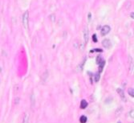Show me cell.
Returning <instances> with one entry per match:
<instances>
[{
	"label": "cell",
	"mask_w": 134,
	"mask_h": 123,
	"mask_svg": "<svg viewBox=\"0 0 134 123\" xmlns=\"http://www.w3.org/2000/svg\"><path fill=\"white\" fill-rule=\"evenodd\" d=\"M117 123H121V122H117Z\"/></svg>",
	"instance_id": "17"
},
{
	"label": "cell",
	"mask_w": 134,
	"mask_h": 123,
	"mask_svg": "<svg viewBox=\"0 0 134 123\" xmlns=\"http://www.w3.org/2000/svg\"><path fill=\"white\" fill-rule=\"evenodd\" d=\"M84 40L87 43V40H88V31H87V29H85L84 31Z\"/></svg>",
	"instance_id": "9"
},
{
	"label": "cell",
	"mask_w": 134,
	"mask_h": 123,
	"mask_svg": "<svg viewBox=\"0 0 134 123\" xmlns=\"http://www.w3.org/2000/svg\"><path fill=\"white\" fill-rule=\"evenodd\" d=\"M102 45L105 48H108H108H110L112 43H111V41L108 39H104V40L102 41Z\"/></svg>",
	"instance_id": "3"
},
{
	"label": "cell",
	"mask_w": 134,
	"mask_h": 123,
	"mask_svg": "<svg viewBox=\"0 0 134 123\" xmlns=\"http://www.w3.org/2000/svg\"><path fill=\"white\" fill-rule=\"evenodd\" d=\"M105 60H103L102 62H101L100 64H99V68H100V70H99V72H102L103 70V68H104V66H105Z\"/></svg>",
	"instance_id": "10"
},
{
	"label": "cell",
	"mask_w": 134,
	"mask_h": 123,
	"mask_svg": "<svg viewBox=\"0 0 134 123\" xmlns=\"http://www.w3.org/2000/svg\"><path fill=\"white\" fill-rule=\"evenodd\" d=\"M133 15H134L133 12H132V13H131V18H134V17H133Z\"/></svg>",
	"instance_id": "16"
},
{
	"label": "cell",
	"mask_w": 134,
	"mask_h": 123,
	"mask_svg": "<svg viewBox=\"0 0 134 123\" xmlns=\"http://www.w3.org/2000/svg\"><path fill=\"white\" fill-rule=\"evenodd\" d=\"M100 73H96V74H95V81L96 82H98L99 80H100Z\"/></svg>",
	"instance_id": "12"
},
{
	"label": "cell",
	"mask_w": 134,
	"mask_h": 123,
	"mask_svg": "<svg viewBox=\"0 0 134 123\" xmlns=\"http://www.w3.org/2000/svg\"><path fill=\"white\" fill-rule=\"evenodd\" d=\"M92 40H93L95 43L97 42V39H96V35H93V36H92Z\"/></svg>",
	"instance_id": "13"
},
{
	"label": "cell",
	"mask_w": 134,
	"mask_h": 123,
	"mask_svg": "<svg viewBox=\"0 0 134 123\" xmlns=\"http://www.w3.org/2000/svg\"><path fill=\"white\" fill-rule=\"evenodd\" d=\"M128 93L129 94V96H131L132 97H134V89L133 88H129L128 89Z\"/></svg>",
	"instance_id": "8"
},
{
	"label": "cell",
	"mask_w": 134,
	"mask_h": 123,
	"mask_svg": "<svg viewBox=\"0 0 134 123\" xmlns=\"http://www.w3.org/2000/svg\"><path fill=\"white\" fill-rule=\"evenodd\" d=\"M87 102L85 101V100H82L81 102H80V108L82 109V110H84V109H86L87 107Z\"/></svg>",
	"instance_id": "6"
},
{
	"label": "cell",
	"mask_w": 134,
	"mask_h": 123,
	"mask_svg": "<svg viewBox=\"0 0 134 123\" xmlns=\"http://www.w3.org/2000/svg\"><path fill=\"white\" fill-rule=\"evenodd\" d=\"M133 112H134V110H132L130 111V113H129V116H130V117H132V119H133V118H134V116H133Z\"/></svg>",
	"instance_id": "14"
},
{
	"label": "cell",
	"mask_w": 134,
	"mask_h": 123,
	"mask_svg": "<svg viewBox=\"0 0 134 123\" xmlns=\"http://www.w3.org/2000/svg\"><path fill=\"white\" fill-rule=\"evenodd\" d=\"M29 119H30L29 113H25V114L23 116V122L22 123H29Z\"/></svg>",
	"instance_id": "5"
},
{
	"label": "cell",
	"mask_w": 134,
	"mask_h": 123,
	"mask_svg": "<svg viewBox=\"0 0 134 123\" xmlns=\"http://www.w3.org/2000/svg\"><path fill=\"white\" fill-rule=\"evenodd\" d=\"M102 61H103L102 57H101L100 55H99V56H97V58H96V64H100Z\"/></svg>",
	"instance_id": "11"
},
{
	"label": "cell",
	"mask_w": 134,
	"mask_h": 123,
	"mask_svg": "<svg viewBox=\"0 0 134 123\" xmlns=\"http://www.w3.org/2000/svg\"><path fill=\"white\" fill-rule=\"evenodd\" d=\"M117 92H118V94L120 95V97H121V99L123 100L124 101H126V97H125V96H124V92L123 90H122L121 89H117Z\"/></svg>",
	"instance_id": "4"
},
{
	"label": "cell",
	"mask_w": 134,
	"mask_h": 123,
	"mask_svg": "<svg viewBox=\"0 0 134 123\" xmlns=\"http://www.w3.org/2000/svg\"><path fill=\"white\" fill-rule=\"evenodd\" d=\"M87 118L86 116H84V115H83L80 117V123H86L87 122Z\"/></svg>",
	"instance_id": "7"
},
{
	"label": "cell",
	"mask_w": 134,
	"mask_h": 123,
	"mask_svg": "<svg viewBox=\"0 0 134 123\" xmlns=\"http://www.w3.org/2000/svg\"><path fill=\"white\" fill-rule=\"evenodd\" d=\"M110 27L109 26H108V25H105V26H104L102 28H101L100 30V34H101V36H106L107 34L109 33V31H110Z\"/></svg>",
	"instance_id": "2"
},
{
	"label": "cell",
	"mask_w": 134,
	"mask_h": 123,
	"mask_svg": "<svg viewBox=\"0 0 134 123\" xmlns=\"http://www.w3.org/2000/svg\"><path fill=\"white\" fill-rule=\"evenodd\" d=\"M95 51H96V52H102V50L99 49V48H96V50H95Z\"/></svg>",
	"instance_id": "15"
},
{
	"label": "cell",
	"mask_w": 134,
	"mask_h": 123,
	"mask_svg": "<svg viewBox=\"0 0 134 123\" xmlns=\"http://www.w3.org/2000/svg\"><path fill=\"white\" fill-rule=\"evenodd\" d=\"M29 12L26 11L23 15V24L25 27V29H28V21H29Z\"/></svg>",
	"instance_id": "1"
}]
</instances>
